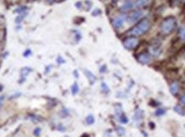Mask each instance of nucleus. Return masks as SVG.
I'll list each match as a JSON object with an SVG mask.
<instances>
[{
	"label": "nucleus",
	"mask_w": 185,
	"mask_h": 137,
	"mask_svg": "<svg viewBox=\"0 0 185 137\" xmlns=\"http://www.w3.org/2000/svg\"><path fill=\"white\" fill-rule=\"evenodd\" d=\"M120 121L123 123H126L128 122V118L125 116H122V117H120Z\"/></svg>",
	"instance_id": "a211bd4d"
},
{
	"label": "nucleus",
	"mask_w": 185,
	"mask_h": 137,
	"mask_svg": "<svg viewBox=\"0 0 185 137\" xmlns=\"http://www.w3.org/2000/svg\"><path fill=\"white\" fill-rule=\"evenodd\" d=\"M101 86H102V88H103V90L105 91V92H109V87L105 84V83H102V84H101Z\"/></svg>",
	"instance_id": "f3484780"
},
{
	"label": "nucleus",
	"mask_w": 185,
	"mask_h": 137,
	"mask_svg": "<svg viewBox=\"0 0 185 137\" xmlns=\"http://www.w3.org/2000/svg\"><path fill=\"white\" fill-rule=\"evenodd\" d=\"M165 113V110H163V109H159L157 112H156V115H162V114H164Z\"/></svg>",
	"instance_id": "6ab92c4d"
},
{
	"label": "nucleus",
	"mask_w": 185,
	"mask_h": 137,
	"mask_svg": "<svg viewBox=\"0 0 185 137\" xmlns=\"http://www.w3.org/2000/svg\"><path fill=\"white\" fill-rule=\"evenodd\" d=\"M181 101H182V102H183V103L185 105V95L182 96V98H181Z\"/></svg>",
	"instance_id": "412c9836"
},
{
	"label": "nucleus",
	"mask_w": 185,
	"mask_h": 137,
	"mask_svg": "<svg viewBox=\"0 0 185 137\" xmlns=\"http://www.w3.org/2000/svg\"><path fill=\"white\" fill-rule=\"evenodd\" d=\"M149 0H138L137 2V5L138 6H141V5H144L145 4H147Z\"/></svg>",
	"instance_id": "2eb2a0df"
},
{
	"label": "nucleus",
	"mask_w": 185,
	"mask_h": 137,
	"mask_svg": "<svg viewBox=\"0 0 185 137\" xmlns=\"http://www.w3.org/2000/svg\"><path fill=\"white\" fill-rule=\"evenodd\" d=\"M85 73H86V75H87V77H88V78L89 79V82L93 84L94 82H95V77L94 76V74L91 73V72H89V71H85Z\"/></svg>",
	"instance_id": "6e6552de"
},
{
	"label": "nucleus",
	"mask_w": 185,
	"mask_h": 137,
	"mask_svg": "<svg viewBox=\"0 0 185 137\" xmlns=\"http://www.w3.org/2000/svg\"><path fill=\"white\" fill-rule=\"evenodd\" d=\"M113 2H118V0H112Z\"/></svg>",
	"instance_id": "4be33fe9"
},
{
	"label": "nucleus",
	"mask_w": 185,
	"mask_h": 137,
	"mask_svg": "<svg viewBox=\"0 0 185 137\" xmlns=\"http://www.w3.org/2000/svg\"><path fill=\"white\" fill-rule=\"evenodd\" d=\"M143 16V12L141 11V10H138L136 11L134 13H132L129 17V21L130 23H133V22H136L138 20H140V18Z\"/></svg>",
	"instance_id": "20e7f679"
},
{
	"label": "nucleus",
	"mask_w": 185,
	"mask_h": 137,
	"mask_svg": "<svg viewBox=\"0 0 185 137\" xmlns=\"http://www.w3.org/2000/svg\"><path fill=\"white\" fill-rule=\"evenodd\" d=\"M117 132H118V135H120V136H123V135H124V134H125L124 129H123L122 127H118V129H117Z\"/></svg>",
	"instance_id": "ddd939ff"
},
{
	"label": "nucleus",
	"mask_w": 185,
	"mask_h": 137,
	"mask_svg": "<svg viewBox=\"0 0 185 137\" xmlns=\"http://www.w3.org/2000/svg\"><path fill=\"white\" fill-rule=\"evenodd\" d=\"M33 135H34L35 136H40V128H36V129L33 130Z\"/></svg>",
	"instance_id": "dca6fc26"
},
{
	"label": "nucleus",
	"mask_w": 185,
	"mask_h": 137,
	"mask_svg": "<svg viewBox=\"0 0 185 137\" xmlns=\"http://www.w3.org/2000/svg\"><path fill=\"white\" fill-rule=\"evenodd\" d=\"M87 123L89 124H93L94 123V118L92 115H89V117L87 118Z\"/></svg>",
	"instance_id": "f8f14e48"
},
{
	"label": "nucleus",
	"mask_w": 185,
	"mask_h": 137,
	"mask_svg": "<svg viewBox=\"0 0 185 137\" xmlns=\"http://www.w3.org/2000/svg\"><path fill=\"white\" fill-rule=\"evenodd\" d=\"M132 7V4L129 2V1H127L124 4H123V6L122 7V10H128L129 9Z\"/></svg>",
	"instance_id": "9b49d317"
},
{
	"label": "nucleus",
	"mask_w": 185,
	"mask_h": 137,
	"mask_svg": "<svg viewBox=\"0 0 185 137\" xmlns=\"http://www.w3.org/2000/svg\"><path fill=\"white\" fill-rule=\"evenodd\" d=\"M138 43H139V41L136 38H129L123 41V45L126 49H131L136 48Z\"/></svg>",
	"instance_id": "7ed1b4c3"
},
{
	"label": "nucleus",
	"mask_w": 185,
	"mask_h": 137,
	"mask_svg": "<svg viewBox=\"0 0 185 137\" xmlns=\"http://www.w3.org/2000/svg\"><path fill=\"white\" fill-rule=\"evenodd\" d=\"M48 1H52V0H48Z\"/></svg>",
	"instance_id": "5701e85b"
},
{
	"label": "nucleus",
	"mask_w": 185,
	"mask_h": 137,
	"mask_svg": "<svg viewBox=\"0 0 185 137\" xmlns=\"http://www.w3.org/2000/svg\"><path fill=\"white\" fill-rule=\"evenodd\" d=\"M124 21H125V18L123 16H119V17H117L116 19H114L113 21V26L116 27V28H120L123 26V25L124 23Z\"/></svg>",
	"instance_id": "423d86ee"
},
{
	"label": "nucleus",
	"mask_w": 185,
	"mask_h": 137,
	"mask_svg": "<svg viewBox=\"0 0 185 137\" xmlns=\"http://www.w3.org/2000/svg\"><path fill=\"white\" fill-rule=\"evenodd\" d=\"M71 91H72L73 95H76L78 93V91H79V86H78V84L76 83H75L73 84L72 88H71Z\"/></svg>",
	"instance_id": "9d476101"
},
{
	"label": "nucleus",
	"mask_w": 185,
	"mask_h": 137,
	"mask_svg": "<svg viewBox=\"0 0 185 137\" xmlns=\"http://www.w3.org/2000/svg\"><path fill=\"white\" fill-rule=\"evenodd\" d=\"M174 25H175V20L173 18H168L166 20H165V21L163 22L162 26H161L162 31L164 33L168 34L172 31V29L174 27Z\"/></svg>",
	"instance_id": "f03ea898"
},
{
	"label": "nucleus",
	"mask_w": 185,
	"mask_h": 137,
	"mask_svg": "<svg viewBox=\"0 0 185 137\" xmlns=\"http://www.w3.org/2000/svg\"><path fill=\"white\" fill-rule=\"evenodd\" d=\"M149 26H150L149 21L147 20H143L141 22H139L132 30H130L129 33L133 36H140L145 33L149 29Z\"/></svg>",
	"instance_id": "f257e3e1"
},
{
	"label": "nucleus",
	"mask_w": 185,
	"mask_h": 137,
	"mask_svg": "<svg viewBox=\"0 0 185 137\" xmlns=\"http://www.w3.org/2000/svg\"><path fill=\"white\" fill-rule=\"evenodd\" d=\"M180 38L182 39H185V26L183 27L180 31Z\"/></svg>",
	"instance_id": "4468645a"
},
{
	"label": "nucleus",
	"mask_w": 185,
	"mask_h": 137,
	"mask_svg": "<svg viewBox=\"0 0 185 137\" xmlns=\"http://www.w3.org/2000/svg\"><path fill=\"white\" fill-rule=\"evenodd\" d=\"M4 101V96H0V106L3 105Z\"/></svg>",
	"instance_id": "aec40b11"
},
{
	"label": "nucleus",
	"mask_w": 185,
	"mask_h": 137,
	"mask_svg": "<svg viewBox=\"0 0 185 137\" xmlns=\"http://www.w3.org/2000/svg\"><path fill=\"white\" fill-rule=\"evenodd\" d=\"M138 61H139L141 64H147V63L150 62L151 57H150V56H149L148 54L143 53V54L139 55V56H138Z\"/></svg>",
	"instance_id": "39448f33"
},
{
	"label": "nucleus",
	"mask_w": 185,
	"mask_h": 137,
	"mask_svg": "<svg viewBox=\"0 0 185 137\" xmlns=\"http://www.w3.org/2000/svg\"><path fill=\"white\" fill-rule=\"evenodd\" d=\"M174 110H175V112L177 113H178L179 115H182V116H184L185 115L184 109H183L181 106H176L174 107Z\"/></svg>",
	"instance_id": "1a4fd4ad"
},
{
	"label": "nucleus",
	"mask_w": 185,
	"mask_h": 137,
	"mask_svg": "<svg viewBox=\"0 0 185 137\" xmlns=\"http://www.w3.org/2000/svg\"><path fill=\"white\" fill-rule=\"evenodd\" d=\"M170 93L172 94V95H176L177 93V91H178V83H177V82H174L171 85H170Z\"/></svg>",
	"instance_id": "0eeeda50"
}]
</instances>
